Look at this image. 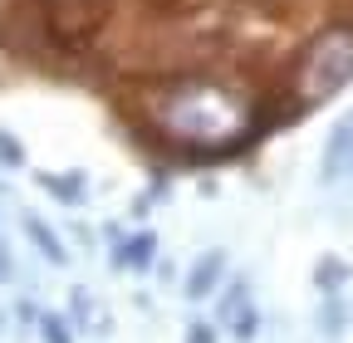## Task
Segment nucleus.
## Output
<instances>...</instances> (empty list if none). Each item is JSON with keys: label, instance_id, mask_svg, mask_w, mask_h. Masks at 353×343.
<instances>
[{"label": "nucleus", "instance_id": "nucleus-1", "mask_svg": "<svg viewBox=\"0 0 353 343\" xmlns=\"http://www.w3.org/2000/svg\"><path fill=\"white\" fill-rule=\"evenodd\" d=\"M143 127L187 162H221L260 138V108L221 79H167L143 94Z\"/></svg>", "mask_w": 353, "mask_h": 343}, {"label": "nucleus", "instance_id": "nucleus-2", "mask_svg": "<svg viewBox=\"0 0 353 343\" xmlns=\"http://www.w3.org/2000/svg\"><path fill=\"white\" fill-rule=\"evenodd\" d=\"M353 79V25H324L304 45L290 74V113H309L329 103Z\"/></svg>", "mask_w": 353, "mask_h": 343}, {"label": "nucleus", "instance_id": "nucleus-3", "mask_svg": "<svg viewBox=\"0 0 353 343\" xmlns=\"http://www.w3.org/2000/svg\"><path fill=\"white\" fill-rule=\"evenodd\" d=\"M319 182L324 187H339V182H353V108L329 127L324 138V157H319Z\"/></svg>", "mask_w": 353, "mask_h": 343}, {"label": "nucleus", "instance_id": "nucleus-4", "mask_svg": "<svg viewBox=\"0 0 353 343\" xmlns=\"http://www.w3.org/2000/svg\"><path fill=\"white\" fill-rule=\"evenodd\" d=\"M226 270H231V255L221 250V245L201 250L196 260H192V270H187V280H182V299H187V304H206L211 294H221Z\"/></svg>", "mask_w": 353, "mask_h": 343}, {"label": "nucleus", "instance_id": "nucleus-5", "mask_svg": "<svg viewBox=\"0 0 353 343\" xmlns=\"http://www.w3.org/2000/svg\"><path fill=\"white\" fill-rule=\"evenodd\" d=\"M108 260H113V270H128V275H148L152 270V260H157V231H132L118 250H108Z\"/></svg>", "mask_w": 353, "mask_h": 343}, {"label": "nucleus", "instance_id": "nucleus-6", "mask_svg": "<svg viewBox=\"0 0 353 343\" xmlns=\"http://www.w3.org/2000/svg\"><path fill=\"white\" fill-rule=\"evenodd\" d=\"M20 226H25L30 245L44 255V265H50V270H64V265H69V245L54 236V226L44 221V216H34V211H20Z\"/></svg>", "mask_w": 353, "mask_h": 343}, {"label": "nucleus", "instance_id": "nucleus-7", "mask_svg": "<svg viewBox=\"0 0 353 343\" xmlns=\"http://www.w3.org/2000/svg\"><path fill=\"white\" fill-rule=\"evenodd\" d=\"M39 191H50L59 206H83L88 201V177L83 172H34Z\"/></svg>", "mask_w": 353, "mask_h": 343}, {"label": "nucleus", "instance_id": "nucleus-8", "mask_svg": "<svg viewBox=\"0 0 353 343\" xmlns=\"http://www.w3.org/2000/svg\"><path fill=\"white\" fill-rule=\"evenodd\" d=\"M69 324H74L79 333H108V319H99L94 294H88V289H74V299H69Z\"/></svg>", "mask_w": 353, "mask_h": 343}, {"label": "nucleus", "instance_id": "nucleus-9", "mask_svg": "<svg viewBox=\"0 0 353 343\" xmlns=\"http://www.w3.org/2000/svg\"><path fill=\"white\" fill-rule=\"evenodd\" d=\"M314 324H319V333H324L329 343H339V338L348 333V304H343L339 294H334V299H324V309H319V319H314Z\"/></svg>", "mask_w": 353, "mask_h": 343}, {"label": "nucleus", "instance_id": "nucleus-10", "mask_svg": "<svg viewBox=\"0 0 353 343\" xmlns=\"http://www.w3.org/2000/svg\"><path fill=\"white\" fill-rule=\"evenodd\" d=\"M314 284L324 289V299H334V294L348 284V260H339V255H324V260L314 265Z\"/></svg>", "mask_w": 353, "mask_h": 343}, {"label": "nucleus", "instance_id": "nucleus-11", "mask_svg": "<svg viewBox=\"0 0 353 343\" xmlns=\"http://www.w3.org/2000/svg\"><path fill=\"white\" fill-rule=\"evenodd\" d=\"M39 338H44V343H74L79 329L69 324L64 309H44V319H39Z\"/></svg>", "mask_w": 353, "mask_h": 343}, {"label": "nucleus", "instance_id": "nucleus-12", "mask_svg": "<svg viewBox=\"0 0 353 343\" xmlns=\"http://www.w3.org/2000/svg\"><path fill=\"white\" fill-rule=\"evenodd\" d=\"M0 167H6V172H20L25 167V143L10 133V127H0Z\"/></svg>", "mask_w": 353, "mask_h": 343}, {"label": "nucleus", "instance_id": "nucleus-13", "mask_svg": "<svg viewBox=\"0 0 353 343\" xmlns=\"http://www.w3.org/2000/svg\"><path fill=\"white\" fill-rule=\"evenodd\" d=\"M187 343H221V329L211 319H192L187 324Z\"/></svg>", "mask_w": 353, "mask_h": 343}, {"label": "nucleus", "instance_id": "nucleus-14", "mask_svg": "<svg viewBox=\"0 0 353 343\" xmlns=\"http://www.w3.org/2000/svg\"><path fill=\"white\" fill-rule=\"evenodd\" d=\"M15 319H20L25 329H39V319H44V309L34 304V299H30V294H20V299H15Z\"/></svg>", "mask_w": 353, "mask_h": 343}, {"label": "nucleus", "instance_id": "nucleus-15", "mask_svg": "<svg viewBox=\"0 0 353 343\" xmlns=\"http://www.w3.org/2000/svg\"><path fill=\"white\" fill-rule=\"evenodd\" d=\"M10 280H15V255L6 245V231H0V284H10Z\"/></svg>", "mask_w": 353, "mask_h": 343}, {"label": "nucleus", "instance_id": "nucleus-16", "mask_svg": "<svg viewBox=\"0 0 353 343\" xmlns=\"http://www.w3.org/2000/svg\"><path fill=\"white\" fill-rule=\"evenodd\" d=\"M0 333H6V304H0Z\"/></svg>", "mask_w": 353, "mask_h": 343}, {"label": "nucleus", "instance_id": "nucleus-17", "mask_svg": "<svg viewBox=\"0 0 353 343\" xmlns=\"http://www.w3.org/2000/svg\"><path fill=\"white\" fill-rule=\"evenodd\" d=\"M348 187H353V182H348Z\"/></svg>", "mask_w": 353, "mask_h": 343}]
</instances>
